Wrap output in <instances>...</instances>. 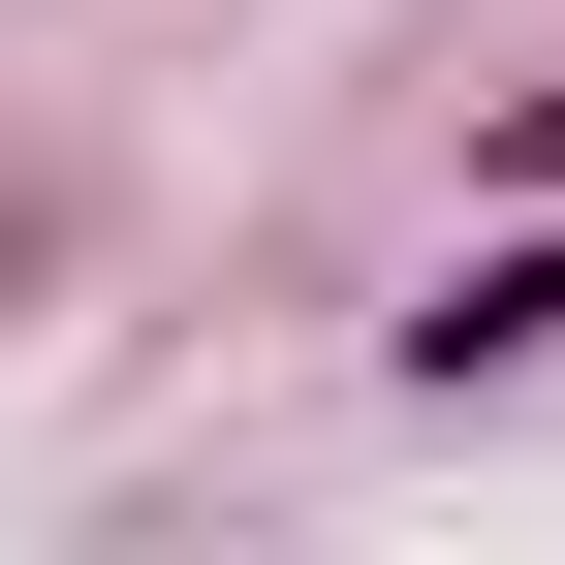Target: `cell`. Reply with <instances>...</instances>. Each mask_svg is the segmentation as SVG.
Instances as JSON below:
<instances>
[{"mask_svg": "<svg viewBox=\"0 0 565 565\" xmlns=\"http://www.w3.org/2000/svg\"><path fill=\"white\" fill-rule=\"evenodd\" d=\"M503 158H534V189H565V95H534V126H503Z\"/></svg>", "mask_w": 565, "mask_h": 565, "instance_id": "cell-1", "label": "cell"}]
</instances>
